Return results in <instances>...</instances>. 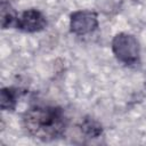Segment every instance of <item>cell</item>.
Wrapping results in <instances>:
<instances>
[{
    "instance_id": "6",
    "label": "cell",
    "mask_w": 146,
    "mask_h": 146,
    "mask_svg": "<svg viewBox=\"0 0 146 146\" xmlns=\"http://www.w3.org/2000/svg\"><path fill=\"white\" fill-rule=\"evenodd\" d=\"M17 17L18 15L15 11V9L10 6V3L2 0L1 1V26L2 29H8L11 25H16Z\"/></svg>"
},
{
    "instance_id": "7",
    "label": "cell",
    "mask_w": 146,
    "mask_h": 146,
    "mask_svg": "<svg viewBox=\"0 0 146 146\" xmlns=\"http://www.w3.org/2000/svg\"><path fill=\"white\" fill-rule=\"evenodd\" d=\"M81 130L83 131V133L90 138H96L98 136L102 135V125L92 120V119H86L81 125Z\"/></svg>"
},
{
    "instance_id": "3",
    "label": "cell",
    "mask_w": 146,
    "mask_h": 146,
    "mask_svg": "<svg viewBox=\"0 0 146 146\" xmlns=\"http://www.w3.org/2000/svg\"><path fill=\"white\" fill-rule=\"evenodd\" d=\"M98 27L97 14L89 10H79L71 15L70 29L76 35H87Z\"/></svg>"
},
{
    "instance_id": "5",
    "label": "cell",
    "mask_w": 146,
    "mask_h": 146,
    "mask_svg": "<svg viewBox=\"0 0 146 146\" xmlns=\"http://www.w3.org/2000/svg\"><path fill=\"white\" fill-rule=\"evenodd\" d=\"M22 91L21 89L7 87L2 88L1 90V97H0V105L3 111H13L16 107L17 100L21 97Z\"/></svg>"
},
{
    "instance_id": "4",
    "label": "cell",
    "mask_w": 146,
    "mask_h": 146,
    "mask_svg": "<svg viewBox=\"0 0 146 146\" xmlns=\"http://www.w3.org/2000/svg\"><path fill=\"white\" fill-rule=\"evenodd\" d=\"M15 26L27 33L40 32L47 26V19L38 9H27L18 15Z\"/></svg>"
},
{
    "instance_id": "1",
    "label": "cell",
    "mask_w": 146,
    "mask_h": 146,
    "mask_svg": "<svg viewBox=\"0 0 146 146\" xmlns=\"http://www.w3.org/2000/svg\"><path fill=\"white\" fill-rule=\"evenodd\" d=\"M26 132L42 141H51L64 136L67 121L62 108L55 106H33L23 115Z\"/></svg>"
},
{
    "instance_id": "2",
    "label": "cell",
    "mask_w": 146,
    "mask_h": 146,
    "mask_svg": "<svg viewBox=\"0 0 146 146\" xmlns=\"http://www.w3.org/2000/svg\"><path fill=\"white\" fill-rule=\"evenodd\" d=\"M112 51L116 59L125 65L136 64L139 59V43L128 33H119L113 38Z\"/></svg>"
}]
</instances>
